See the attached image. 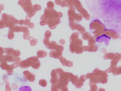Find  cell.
Masks as SVG:
<instances>
[{
	"label": "cell",
	"instance_id": "484cf974",
	"mask_svg": "<svg viewBox=\"0 0 121 91\" xmlns=\"http://www.w3.org/2000/svg\"><path fill=\"white\" fill-rule=\"evenodd\" d=\"M0 56L1 59L3 56V54L4 53V50L3 48L0 47Z\"/></svg>",
	"mask_w": 121,
	"mask_h": 91
},
{
	"label": "cell",
	"instance_id": "d6986e66",
	"mask_svg": "<svg viewBox=\"0 0 121 91\" xmlns=\"http://www.w3.org/2000/svg\"><path fill=\"white\" fill-rule=\"evenodd\" d=\"M47 53L45 51L40 50L37 52V55L39 58H42L46 57L47 55Z\"/></svg>",
	"mask_w": 121,
	"mask_h": 91
},
{
	"label": "cell",
	"instance_id": "8992f818",
	"mask_svg": "<svg viewBox=\"0 0 121 91\" xmlns=\"http://www.w3.org/2000/svg\"><path fill=\"white\" fill-rule=\"evenodd\" d=\"M69 7L73 6L77 11L80 12L86 20L90 18V16L87 11L85 9L80 2L78 0H70L69 3Z\"/></svg>",
	"mask_w": 121,
	"mask_h": 91
},
{
	"label": "cell",
	"instance_id": "3957f363",
	"mask_svg": "<svg viewBox=\"0 0 121 91\" xmlns=\"http://www.w3.org/2000/svg\"><path fill=\"white\" fill-rule=\"evenodd\" d=\"M18 4L20 5L24 11L27 13L26 18H28L30 20L36 13L41 10V8L39 4L33 5L31 0H19Z\"/></svg>",
	"mask_w": 121,
	"mask_h": 91
},
{
	"label": "cell",
	"instance_id": "44dd1931",
	"mask_svg": "<svg viewBox=\"0 0 121 91\" xmlns=\"http://www.w3.org/2000/svg\"><path fill=\"white\" fill-rule=\"evenodd\" d=\"M39 84L43 87H45L47 85V82L46 80L44 79L40 80L39 82Z\"/></svg>",
	"mask_w": 121,
	"mask_h": 91
},
{
	"label": "cell",
	"instance_id": "603a6c76",
	"mask_svg": "<svg viewBox=\"0 0 121 91\" xmlns=\"http://www.w3.org/2000/svg\"><path fill=\"white\" fill-rule=\"evenodd\" d=\"M52 35L51 31L49 30H47L45 32L44 37L45 38H49L51 37Z\"/></svg>",
	"mask_w": 121,
	"mask_h": 91
},
{
	"label": "cell",
	"instance_id": "6da1fadb",
	"mask_svg": "<svg viewBox=\"0 0 121 91\" xmlns=\"http://www.w3.org/2000/svg\"><path fill=\"white\" fill-rule=\"evenodd\" d=\"M50 82L52 91H68L67 86L69 82L68 72L61 68L52 70Z\"/></svg>",
	"mask_w": 121,
	"mask_h": 91
},
{
	"label": "cell",
	"instance_id": "ba28073f",
	"mask_svg": "<svg viewBox=\"0 0 121 91\" xmlns=\"http://www.w3.org/2000/svg\"><path fill=\"white\" fill-rule=\"evenodd\" d=\"M22 60L18 57H14L12 55L9 54H6L3 56L2 58L0 59V62L1 61H5L8 63H20Z\"/></svg>",
	"mask_w": 121,
	"mask_h": 91
},
{
	"label": "cell",
	"instance_id": "277c9868",
	"mask_svg": "<svg viewBox=\"0 0 121 91\" xmlns=\"http://www.w3.org/2000/svg\"><path fill=\"white\" fill-rule=\"evenodd\" d=\"M79 35L78 32H74L70 38L69 51L71 53H75L79 54L82 53L84 51L82 41L81 39L79 38Z\"/></svg>",
	"mask_w": 121,
	"mask_h": 91
},
{
	"label": "cell",
	"instance_id": "52a82bcc",
	"mask_svg": "<svg viewBox=\"0 0 121 91\" xmlns=\"http://www.w3.org/2000/svg\"><path fill=\"white\" fill-rule=\"evenodd\" d=\"M64 50L63 46L58 45L55 49L50 52L49 55L51 57L59 59L62 54V51Z\"/></svg>",
	"mask_w": 121,
	"mask_h": 91
},
{
	"label": "cell",
	"instance_id": "83f0119b",
	"mask_svg": "<svg viewBox=\"0 0 121 91\" xmlns=\"http://www.w3.org/2000/svg\"><path fill=\"white\" fill-rule=\"evenodd\" d=\"M17 88L18 86L15 84H13L12 85V88L13 89H16Z\"/></svg>",
	"mask_w": 121,
	"mask_h": 91
},
{
	"label": "cell",
	"instance_id": "e0dca14e",
	"mask_svg": "<svg viewBox=\"0 0 121 91\" xmlns=\"http://www.w3.org/2000/svg\"><path fill=\"white\" fill-rule=\"evenodd\" d=\"M68 73L69 80L73 85H74L78 79V77L77 75L74 76L71 73L68 72Z\"/></svg>",
	"mask_w": 121,
	"mask_h": 91
},
{
	"label": "cell",
	"instance_id": "ffe728a7",
	"mask_svg": "<svg viewBox=\"0 0 121 91\" xmlns=\"http://www.w3.org/2000/svg\"><path fill=\"white\" fill-rule=\"evenodd\" d=\"M28 40L30 41V44L31 46L35 45L37 43V39H34L32 36H30L28 39Z\"/></svg>",
	"mask_w": 121,
	"mask_h": 91
},
{
	"label": "cell",
	"instance_id": "9a60e30c",
	"mask_svg": "<svg viewBox=\"0 0 121 91\" xmlns=\"http://www.w3.org/2000/svg\"><path fill=\"white\" fill-rule=\"evenodd\" d=\"M59 59L62 65L63 66H66L68 67H71V66L69 64L71 67L73 65V64L72 62L67 60L62 56H61Z\"/></svg>",
	"mask_w": 121,
	"mask_h": 91
},
{
	"label": "cell",
	"instance_id": "ac0fdd59",
	"mask_svg": "<svg viewBox=\"0 0 121 91\" xmlns=\"http://www.w3.org/2000/svg\"><path fill=\"white\" fill-rule=\"evenodd\" d=\"M19 67L20 68H26L30 67L27 59L22 61L19 64Z\"/></svg>",
	"mask_w": 121,
	"mask_h": 91
},
{
	"label": "cell",
	"instance_id": "9c48e42d",
	"mask_svg": "<svg viewBox=\"0 0 121 91\" xmlns=\"http://www.w3.org/2000/svg\"><path fill=\"white\" fill-rule=\"evenodd\" d=\"M37 56H33L27 58L28 60L30 66L35 69H39L41 64Z\"/></svg>",
	"mask_w": 121,
	"mask_h": 91
},
{
	"label": "cell",
	"instance_id": "30bf717a",
	"mask_svg": "<svg viewBox=\"0 0 121 91\" xmlns=\"http://www.w3.org/2000/svg\"><path fill=\"white\" fill-rule=\"evenodd\" d=\"M43 43L47 48L50 50H54L57 47L58 45L55 41L50 42L49 38H45L43 40Z\"/></svg>",
	"mask_w": 121,
	"mask_h": 91
},
{
	"label": "cell",
	"instance_id": "cb8c5ba5",
	"mask_svg": "<svg viewBox=\"0 0 121 91\" xmlns=\"http://www.w3.org/2000/svg\"><path fill=\"white\" fill-rule=\"evenodd\" d=\"M5 91H11V88L10 87V83L8 82H5Z\"/></svg>",
	"mask_w": 121,
	"mask_h": 91
},
{
	"label": "cell",
	"instance_id": "d4e9b609",
	"mask_svg": "<svg viewBox=\"0 0 121 91\" xmlns=\"http://www.w3.org/2000/svg\"><path fill=\"white\" fill-rule=\"evenodd\" d=\"M4 82H8L9 78L7 75L5 74L3 75L2 76Z\"/></svg>",
	"mask_w": 121,
	"mask_h": 91
},
{
	"label": "cell",
	"instance_id": "5b68a950",
	"mask_svg": "<svg viewBox=\"0 0 121 91\" xmlns=\"http://www.w3.org/2000/svg\"><path fill=\"white\" fill-rule=\"evenodd\" d=\"M1 19L0 20V28L6 27L10 28L18 24V20L11 15L3 13L1 15Z\"/></svg>",
	"mask_w": 121,
	"mask_h": 91
},
{
	"label": "cell",
	"instance_id": "2e32d148",
	"mask_svg": "<svg viewBox=\"0 0 121 91\" xmlns=\"http://www.w3.org/2000/svg\"><path fill=\"white\" fill-rule=\"evenodd\" d=\"M56 4L60 5L62 7H67L68 8L69 0H54Z\"/></svg>",
	"mask_w": 121,
	"mask_h": 91
},
{
	"label": "cell",
	"instance_id": "7402d4cb",
	"mask_svg": "<svg viewBox=\"0 0 121 91\" xmlns=\"http://www.w3.org/2000/svg\"><path fill=\"white\" fill-rule=\"evenodd\" d=\"M7 35L9 39L10 40H12L14 38V32H13L9 30Z\"/></svg>",
	"mask_w": 121,
	"mask_h": 91
},
{
	"label": "cell",
	"instance_id": "4316f807",
	"mask_svg": "<svg viewBox=\"0 0 121 91\" xmlns=\"http://www.w3.org/2000/svg\"><path fill=\"white\" fill-rule=\"evenodd\" d=\"M25 89L24 91L25 90V89H28L31 90V88L29 86H25V87H21L19 89V91H22L23 89Z\"/></svg>",
	"mask_w": 121,
	"mask_h": 91
},
{
	"label": "cell",
	"instance_id": "7c38bea8",
	"mask_svg": "<svg viewBox=\"0 0 121 91\" xmlns=\"http://www.w3.org/2000/svg\"><path fill=\"white\" fill-rule=\"evenodd\" d=\"M30 20L28 18H26L24 20H18V24L21 25H24L27 26L29 28L33 29L35 26L34 24L30 22Z\"/></svg>",
	"mask_w": 121,
	"mask_h": 91
},
{
	"label": "cell",
	"instance_id": "f1b7e54d",
	"mask_svg": "<svg viewBox=\"0 0 121 91\" xmlns=\"http://www.w3.org/2000/svg\"></svg>",
	"mask_w": 121,
	"mask_h": 91
},
{
	"label": "cell",
	"instance_id": "8fae6325",
	"mask_svg": "<svg viewBox=\"0 0 121 91\" xmlns=\"http://www.w3.org/2000/svg\"><path fill=\"white\" fill-rule=\"evenodd\" d=\"M4 53L11 55L14 57H18L21 54V52L18 50H15L12 48H3Z\"/></svg>",
	"mask_w": 121,
	"mask_h": 91
},
{
	"label": "cell",
	"instance_id": "5bb4252c",
	"mask_svg": "<svg viewBox=\"0 0 121 91\" xmlns=\"http://www.w3.org/2000/svg\"><path fill=\"white\" fill-rule=\"evenodd\" d=\"M85 75H83L81 76L78 78L76 83L74 85V86L78 88H81L83 85V83L86 80L85 79Z\"/></svg>",
	"mask_w": 121,
	"mask_h": 91
},
{
	"label": "cell",
	"instance_id": "7a4b0ae2",
	"mask_svg": "<svg viewBox=\"0 0 121 91\" xmlns=\"http://www.w3.org/2000/svg\"><path fill=\"white\" fill-rule=\"evenodd\" d=\"M44 14L40 17V25L42 26L47 25L52 29H55L60 22V18L63 15L62 13L57 12L54 7H47L44 9Z\"/></svg>",
	"mask_w": 121,
	"mask_h": 91
},
{
	"label": "cell",
	"instance_id": "4fadbf2b",
	"mask_svg": "<svg viewBox=\"0 0 121 91\" xmlns=\"http://www.w3.org/2000/svg\"><path fill=\"white\" fill-rule=\"evenodd\" d=\"M23 73L25 77L30 82H33L35 80V75L34 73L30 72L26 70L23 72Z\"/></svg>",
	"mask_w": 121,
	"mask_h": 91
}]
</instances>
